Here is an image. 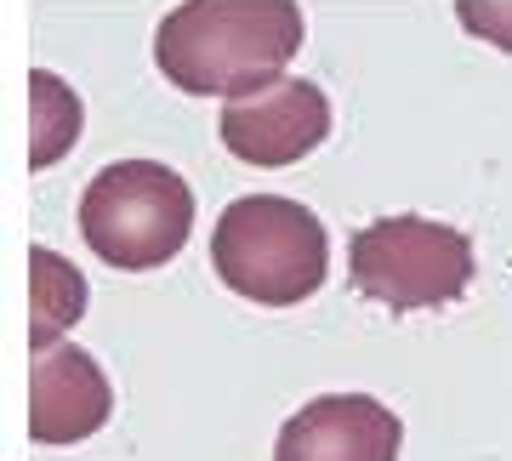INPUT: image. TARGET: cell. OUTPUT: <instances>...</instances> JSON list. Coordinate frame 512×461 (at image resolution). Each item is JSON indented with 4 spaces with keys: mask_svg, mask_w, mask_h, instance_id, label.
I'll return each mask as SVG.
<instances>
[{
    "mask_svg": "<svg viewBox=\"0 0 512 461\" xmlns=\"http://www.w3.org/2000/svg\"><path fill=\"white\" fill-rule=\"evenodd\" d=\"M308 40L296 0H183L154 29V69L188 97H251L285 80Z\"/></svg>",
    "mask_w": 512,
    "mask_h": 461,
    "instance_id": "cell-1",
    "label": "cell"
},
{
    "mask_svg": "<svg viewBox=\"0 0 512 461\" xmlns=\"http://www.w3.org/2000/svg\"><path fill=\"white\" fill-rule=\"evenodd\" d=\"M211 268L234 296L256 308H296L330 274V234L302 200L245 194L217 217Z\"/></svg>",
    "mask_w": 512,
    "mask_h": 461,
    "instance_id": "cell-2",
    "label": "cell"
},
{
    "mask_svg": "<svg viewBox=\"0 0 512 461\" xmlns=\"http://www.w3.org/2000/svg\"><path fill=\"white\" fill-rule=\"evenodd\" d=\"M194 234V188L160 160H114L80 194V240L120 274L165 268Z\"/></svg>",
    "mask_w": 512,
    "mask_h": 461,
    "instance_id": "cell-3",
    "label": "cell"
},
{
    "mask_svg": "<svg viewBox=\"0 0 512 461\" xmlns=\"http://www.w3.org/2000/svg\"><path fill=\"white\" fill-rule=\"evenodd\" d=\"M478 262L473 240L433 217H376L348 240L353 291L382 302L387 314H421L467 296Z\"/></svg>",
    "mask_w": 512,
    "mask_h": 461,
    "instance_id": "cell-4",
    "label": "cell"
},
{
    "mask_svg": "<svg viewBox=\"0 0 512 461\" xmlns=\"http://www.w3.org/2000/svg\"><path fill=\"white\" fill-rule=\"evenodd\" d=\"M217 131H222V148L234 160H245V166H262V171L296 166L330 137V97L313 80L285 74L268 92L222 103Z\"/></svg>",
    "mask_w": 512,
    "mask_h": 461,
    "instance_id": "cell-5",
    "label": "cell"
},
{
    "mask_svg": "<svg viewBox=\"0 0 512 461\" xmlns=\"http://www.w3.org/2000/svg\"><path fill=\"white\" fill-rule=\"evenodd\" d=\"M399 450V416L370 393L308 399L274 439V461H399Z\"/></svg>",
    "mask_w": 512,
    "mask_h": 461,
    "instance_id": "cell-6",
    "label": "cell"
},
{
    "mask_svg": "<svg viewBox=\"0 0 512 461\" xmlns=\"http://www.w3.org/2000/svg\"><path fill=\"white\" fill-rule=\"evenodd\" d=\"M114 416V388L103 365L86 348L57 342L52 353H35L29 370V439L46 450L92 439L97 427H109Z\"/></svg>",
    "mask_w": 512,
    "mask_h": 461,
    "instance_id": "cell-7",
    "label": "cell"
},
{
    "mask_svg": "<svg viewBox=\"0 0 512 461\" xmlns=\"http://www.w3.org/2000/svg\"><path fill=\"white\" fill-rule=\"evenodd\" d=\"M86 296H92L86 291V274L63 251L35 245L29 251V302H35V314H29V348L52 353L74 331V319L86 314Z\"/></svg>",
    "mask_w": 512,
    "mask_h": 461,
    "instance_id": "cell-8",
    "label": "cell"
},
{
    "mask_svg": "<svg viewBox=\"0 0 512 461\" xmlns=\"http://www.w3.org/2000/svg\"><path fill=\"white\" fill-rule=\"evenodd\" d=\"M86 131V109H80V92H74L63 74L35 69L29 74V166L52 171Z\"/></svg>",
    "mask_w": 512,
    "mask_h": 461,
    "instance_id": "cell-9",
    "label": "cell"
},
{
    "mask_svg": "<svg viewBox=\"0 0 512 461\" xmlns=\"http://www.w3.org/2000/svg\"><path fill=\"white\" fill-rule=\"evenodd\" d=\"M456 23L473 40L512 57V0H456Z\"/></svg>",
    "mask_w": 512,
    "mask_h": 461,
    "instance_id": "cell-10",
    "label": "cell"
}]
</instances>
